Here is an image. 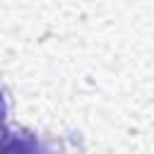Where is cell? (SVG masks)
Segmentation results:
<instances>
[{"label": "cell", "mask_w": 154, "mask_h": 154, "mask_svg": "<svg viewBox=\"0 0 154 154\" xmlns=\"http://www.w3.org/2000/svg\"><path fill=\"white\" fill-rule=\"evenodd\" d=\"M5 116H7V106H5V99L0 91V135H5Z\"/></svg>", "instance_id": "1"}]
</instances>
